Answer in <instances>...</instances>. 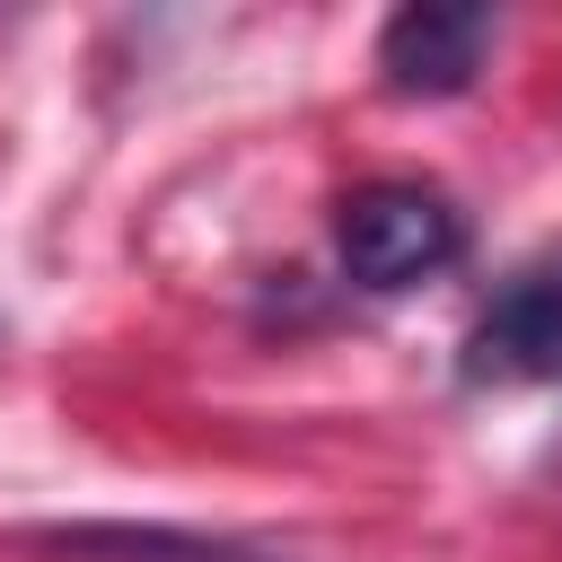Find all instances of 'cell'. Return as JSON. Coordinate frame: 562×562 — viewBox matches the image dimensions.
<instances>
[{
	"label": "cell",
	"instance_id": "6da1fadb",
	"mask_svg": "<svg viewBox=\"0 0 562 562\" xmlns=\"http://www.w3.org/2000/svg\"><path fill=\"white\" fill-rule=\"evenodd\" d=\"M334 255L360 290H413L465 255V220L439 184L378 176V184H351L334 202Z\"/></svg>",
	"mask_w": 562,
	"mask_h": 562
},
{
	"label": "cell",
	"instance_id": "7a4b0ae2",
	"mask_svg": "<svg viewBox=\"0 0 562 562\" xmlns=\"http://www.w3.org/2000/svg\"><path fill=\"white\" fill-rule=\"evenodd\" d=\"M457 378L465 386H553L562 378V263H527L474 307Z\"/></svg>",
	"mask_w": 562,
	"mask_h": 562
},
{
	"label": "cell",
	"instance_id": "3957f363",
	"mask_svg": "<svg viewBox=\"0 0 562 562\" xmlns=\"http://www.w3.org/2000/svg\"><path fill=\"white\" fill-rule=\"evenodd\" d=\"M501 18L492 9H448V0H413L378 26V79L386 97H465L483 53H492Z\"/></svg>",
	"mask_w": 562,
	"mask_h": 562
},
{
	"label": "cell",
	"instance_id": "277c9868",
	"mask_svg": "<svg viewBox=\"0 0 562 562\" xmlns=\"http://www.w3.org/2000/svg\"><path fill=\"white\" fill-rule=\"evenodd\" d=\"M70 544L97 553V562H255V553H228V544H202V536H158V527H79Z\"/></svg>",
	"mask_w": 562,
	"mask_h": 562
}]
</instances>
